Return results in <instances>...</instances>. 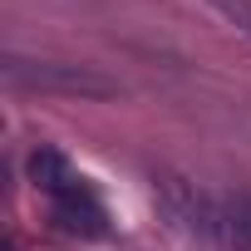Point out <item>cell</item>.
Returning a JSON list of instances; mask_svg holds the SVG:
<instances>
[{
    "mask_svg": "<svg viewBox=\"0 0 251 251\" xmlns=\"http://www.w3.org/2000/svg\"><path fill=\"white\" fill-rule=\"evenodd\" d=\"M5 74L15 84H35V89H74V94H108L103 79L84 74V69H59V64H25V59H10Z\"/></svg>",
    "mask_w": 251,
    "mask_h": 251,
    "instance_id": "1",
    "label": "cell"
},
{
    "mask_svg": "<svg viewBox=\"0 0 251 251\" xmlns=\"http://www.w3.org/2000/svg\"><path fill=\"white\" fill-rule=\"evenodd\" d=\"M50 202H54V217H59L64 231H74V236H103V207L94 202L89 182H79V187H69V192H59Z\"/></svg>",
    "mask_w": 251,
    "mask_h": 251,
    "instance_id": "2",
    "label": "cell"
},
{
    "mask_svg": "<svg viewBox=\"0 0 251 251\" xmlns=\"http://www.w3.org/2000/svg\"><path fill=\"white\" fill-rule=\"evenodd\" d=\"M30 177H35V187H40L45 197H59V192H69V187L84 182V177L69 168V158H64L59 148H40V153L30 158Z\"/></svg>",
    "mask_w": 251,
    "mask_h": 251,
    "instance_id": "3",
    "label": "cell"
},
{
    "mask_svg": "<svg viewBox=\"0 0 251 251\" xmlns=\"http://www.w3.org/2000/svg\"><path fill=\"white\" fill-rule=\"evenodd\" d=\"M222 226H226L236 251H251V197H231L222 212Z\"/></svg>",
    "mask_w": 251,
    "mask_h": 251,
    "instance_id": "4",
    "label": "cell"
},
{
    "mask_svg": "<svg viewBox=\"0 0 251 251\" xmlns=\"http://www.w3.org/2000/svg\"><path fill=\"white\" fill-rule=\"evenodd\" d=\"M212 5H217V10H222L246 40H251V0H212Z\"/></svg>",
    "mask_w": 251,
    "mask_h": 251,
    "instance_id": "5",
    "label": "cell"
}]
</instances>
